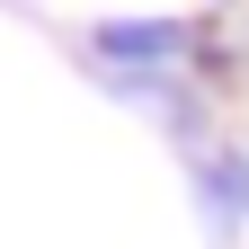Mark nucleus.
<instances>
[{
    "instance_id": "f257e3e1",
    "label": "nucleus",
    "mask_w": 249,
    "mask_h": 249,
    "mask_svg": "<svg viewBox=\"0 0 249 249\" xmlns=\"http://www.w3.org/2000/svg\"><path fill=\"white\" fill-rule=\"evenodd\" d=\"M89 45H98L107 62H124V71H169V62H187L196 27L187 18H107Z\"/></svg>"
},
{
    "instance_id": "f03ea898",
    "label": "nucleus",
    "mask_w": 249,
    "mask_h": 249,
    "mask_svg": "<svg viewBox=\"0 0 249 249\" xmlns=\"http://www.w3.org/2000/svg\"><path fill=\"white\" fill-rule=\"evenodd\" d=\"M196 187L213 231H249V151H196Z\"/></svg>"
}]
</instances>
